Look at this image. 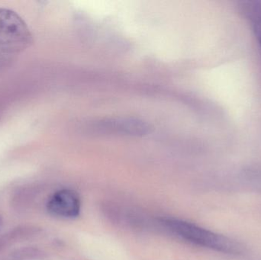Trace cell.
<instances>
[{
    "label": "cell",
    "mask_w": 261,
    "mask_h": 260,
    "mask_svg": "<svg viewBox=\"0 0 261 260\" xmlns=\"http://www.w3.org/2000/svg\"><path fill=\"white\" fill-rule=\"evenodd\" d=\"M41 253L35 249L28 248L18 250L15 253V258L17 260H29L38 259L41 256Z\"/></svg>",
    "instance_id": "obj_6"
},
{
    "label": "cell",
    "mask_w": 261,
    "mask_h": 260,
    "mask_svg": "<svg viewBox=\"0 0 261 260\" xmlns=\"http://www.w3.org/2000/svg\"><path fill=\"white\" fill-rule=\"evenodd\" d=\"M92 129L100 134H116L128 136H143L150 132L145 122L134 118H115L96 122Z\"/></svg>",
    "instance_id": "obj_3"
},
{
    "label": "cell",
    "mask_w": 261,
    "mask_h": 260,
    "mask_svg": "<svg viewBox=\"0 0 261 260\" xmlns=\"http://www.w3.org/2000/svg\"><path fill=\"white\" fill-rule=\"evenodd\" d=\"M248 14L252 23L254 35L261 50V3L252 2L248 5Z\"/></svg>",
    "instance_id": "obj_5"
},
{
    "label": "cell",
    "mask_w": 261,
    "mask_h": 260,
    "mask_svg": "<svg viewBox=\"0 0 261 260\" xmlns=\"http://www.w3.org/2000/svg\"><path fill=\"white\" fill-rule=\"evenodd\" d=\"M47 209L50 215L58 218H75L81 213V199L74 191L61 189L50 197Z\"/></svg>",
    "instance_id": "obj_4"
},
{
    "label": "cell",
    "mask_w": 261,
    "mask_h": 260,
    "mask_svg": "<svg viewBox=\"0 0 261 260\" xmlns=\"http://www.w3.org/2000/svg\"><path fill=\"white\" fill-rule=\"evenodd\" d=\"M159 223L172 235L193 245L234 256L245 251L243 245L238 241L193 223L172 218H160Z\"/></svg>",
    "instance_id": "obj_1"
},
{
    "label": "cell",
    "mask_w": 261,
    "mask_h": 260,
    "mask_svg": "<svg viewBox=\"0 0 261 260\" xmlns=\"http://www.w3.org/2000/svg\"><path fill=\"white\" fill-rule=\"evenodd\" d=\"M33 37L24 20L13 11L0 8V50L17 53L32 44Z\"/></svg>",
    "instance_id": "obj_2"
},
{
    "label": "cell",
    "mask_w": 261,
    "mask_h": 260,
    "mask_svg": "<svg viewBox=\"0 0 261 260\" xmlns=\"http://www.w3.org/2000/svg\"><path fill=\"white\" fill-rule=\"evenodd\" d=\"M2 224H3V221H2L1 216H0V227H1Z\"/></svg>",
    "instance_id": "obj_7"
}]
</instances>
